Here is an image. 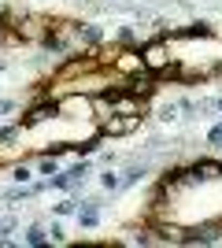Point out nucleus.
Wrapping results in <instances>:
<instances>
[{
    "label": "nucleus",
    "instance_id": "nucleus-1",
    "mask_svg": "<svg viewBox=\"0 0 222 248\" xmlns=\"http://www.w3.org/2000/svg\"><path fill=\"white\" fill-rule=\"evenodd\" d=\"M15 30H19L22 45H44L48 30H52V19H44V15H37V11H22L19 22H15Z\"/></svg>",
    "mask_w": 222,
    "mask_h": 248
},
{
    "label": "nucleus",
    "instance_id": "nucleus-2",
    "mask_svg": "<svg viewBox=\"0 0 222 248\" xmlns=\"http://www.w3.org/2000/svg\"><path fill=\"white\" fill-rule=\"evenodd\" d=\"M141 60H145V71L159 74L174 63V56H170V45L163 41V37H148V41L141 45Z\"/></svg>",
    "mask_w": 222,
    "mask_h": 248
},
{
    "label": "nucleus",
    "instance_id": "nucleus-3",
    "mask_svg": "<svg viewBox=\"0 0 222 248\" xmlns=\"http://www.w3.org/2000/svg\"><path fill=\"white\" fill-rule=\"evenodd\" d=\"M59 119H82V123H93V119H96L93 96H89V93H67V96H59Z\"/></svg>",
    "mask_w": 222,
    "mask_h": 248
},
{
    "label": "nucleus",
    "instance_id": "nucleus-4",
    "mask_svg": "<svg viewBox=\"0 0 222 248\" xmlns=\"http://www.w3.org/2000/svg\"><path fill=\"white\" fill-rule=\"evenodd\" d=\"M141 115H104V119H96V130H100V137H130L133 130H141Z\"/></svg>",
    "mask_w": 222,
    "mask_h": 248
},
{
    "label": "nucleus",
    "instance_id": "nucleus-5",
    "mask_svg": "<svg viewBox=\"0 0 222 248\" xmlns=\"http://www.w3.org/2000/svg\"><path fill=\"white\" fill-rule=\"evenodd\" d=\"M111 71H115L118 78H133L137 71H145L141 48H133V45H122V48L115 52V60H111Z\"/></svg>",
    "mask_w": 222,
    "mask_h": 248
},
{
    "label": "nucleus",
    "instance_id": "nucleus-6",
    "mask_svg": "<svg viewBox=\"0 0 222 248\" xmlns=\"http://www.w3.org/2000/svg\"><path fill=\"white\" fill-rule=\"evenodd\" d=\"M48 119H59V100H52V96L37 100L30 111H26V119H22V130H33V126L48 123Z\"/></svg>",
    "mask_w": 222,
    "mask_h": 248
},
{
    "label": "nucleus",
    "instance_id": "nucleus-7",
    "mask_svg": "<svg viewBox=\"0 0 222 248\" xmlns=\"http://www.w3.org/2000/svg\"><path fill=\"white\" fill-rule=\"evenodd\" d=\"M78 226H82V230H96V226H100V200H96V197L78 200Z\"/></svg>",
    "mask_w": 222,
    "mask_h": 248
},
{
    "label": "nucleus",
    "instance_id": "nucleus-8",
    "mask_svg": "<svg viewBox=\"0 0 222 248\" xmlns=\"http://www.w3.org/2000/svg\"><path fill=\"white\" fill-rule=\"evenodd\" d=\"M100 145H104V137H100V130H96V134H89V137H85V141H78V145H71V152H74V155H93V152H96V148H100Z\"/></svg>",
    "mask_w": 222,
    "mask_h": 248
},
{
    "label": "nucleus",
    "instance_id": "nucleus-9",
    "mask_svg": "<svg viewBox=\"0 0 222 248\" xmlns=\"http://www.w3.org/2000/svg\"><path fill=\"white\" fill-rule=\"evenodd\" d=\"M22 241L26 245H48V226H41V222H33V226H26V233H22Z\"/></svg>",
    "mask_w": 222,
    "mask_h": 248
},
{
    "label": "nucleus",
    "instance_id": "nucleus-10",
    "mask_svg": "<svg viewBox=\"0 0 222 248\" xmlns=\"http://www.w3.org/2000/svg\"><path fill=\"white\" fill-rule=\"evenodd\" d=\"M159 119H163V123H178V119H181V100L163 104V108H159Z\"/></svg>",
    "mask_w": 222,
    "mask_h": 248
},
{
    "label": "nucleus",
    "instance_id": "nucleus-11",
    "mask_svg": "<svg viewBox=\"0 0 222 248\" xmlns=\"http://www.w3.org/2000/svg\"><path fill=\"white\" fill-rule=\"evenodd\" d=\"M100 186H104L107 193H118V186H122V174H115V170H111V167H107L104 174H100Z\"/></svg>",
    "mask_w": 222,
    "mask_h": 248
},
{
    "label": "nucleus",
    "instance_id": "nucleus-12",
    "mask_svg": "<svg viewBox=\"0 0 222 248\" xmlns=\"http://www.w3.org/2000/svg\"><path fill=\"white\" fill-rule=\"evenodd\" d=\"M11 178H15V186H30L33 170H30L26 163H15V167H11Z\"/></svg>",
    "mask_w": 222,
    "mask_h": 248
},
{
    "label": "nucleus",
    "instance_id": "nucleus-13",
    "mask_svg": "<svg viewBox=\"0 0 222 248\" xmlns=\"http://www.w3.org/2000/svg\"><path fill=\"white\" fill-rule=\"evenodd\" d=\"M19 134H22V123H15V126H0V145H11V141H19Z\"/></svg>",
    "mask_w": 222,
    "mask_h": 248
},
{
    "label": "nucleus",
    "instance_id": "nucleus-14",
    "mask_svg": "<svg viewBox=\"0 0 222 248\" xmlns=\"http://www.w3.org/2000/svg\"><path fill=\"white\" fill-rule=\"evenodd\" d=\"M59 167H56V155H41L37 159V174H44V178H52Z\"/></svg>",
    "mask_w": 222,
    "mask_h": 248
},
{
    "label": "nucleus",
    "instance_id": "nucleus-15",
    "mask_svg": "<svg viewBox=\"0 0 222 248\" xmlns=\"http://www.w3.org/2000/svg\"><path fill=\"white\" fill-rule=\"evenodd\" d=\"M52 211H56L59 218H63V215H78V200H63V204H56Z\"/></svg>",
    "mask_w": 222,
    "mask_h": 248
},
{
    "label": "nucleus",
    "instance_id": "nucleus-16",
    "mask_svg": "<svg viewBox=\"0 0 222 248\" xmlns=\"http://www.w3.org/2000/svg\"><path fill=\"white\" fill-rule=\"evenodd\" d=\"M207 145H222V123L207 130Z\"/></svg>",
    "mask_w": 222,
    "mask_h": 248
},
{
    "label": "nucleus",
    "instance_id": "nucleus-17",
    "mask_svg": "<svg viewBox=\"0 0 222 248\" xmlns=\"http://www.w3.org/2000/svg\"><path fill=\"white\" fill-rule=\"evenodd\" d=\"M15 108H19V100H0V115H11Z\"/></svg>",
    "mask_w": 222,
    "mask_h": 248
},
{
    "label": "nucleus",
    "instance_id": "nucleus-18",
    "mask_svg": "<svg viewBox=\"0 0 222 248\" xmlns=\"http://www.w3.org/2000/svg\"><path fill=\"white\" fill-rule=\"evenodd\" d=\"M11 230H15V218H0V237H4V233H11Z\"/></svg>",
    "mask_w": 222,
    "mask_h": 248
},
{
    "label": "nucleus",
    "instance_id": "nucleus-19",
    "mask_svg": "<svg viewBox=\"0 0 222 248\" xmlns=\"http://www.w3.org/2000/svg\"><path fill=\"white\" fill-rule=\"evenodd\" d=\"M215 108H219V111H222V96H219V100H215Z\"/></svg>",
    "mask_w": 222,
    "mask_h": 248
},
{
    "label": "nucleus",
    "instance_id": "nucleus-20",
    "mask_svg": "<svg viewBox=\"0 0 222 248\" xmlns=\"http://www.w3.org/2000/svg\"><path fill=\"white\" fill-rule=\"evenodd\" d=\"M219 148H222V145H219Z\"/></svg>",
    "mask_w": 222,
    "mask_h": 248
}]
</instances>
